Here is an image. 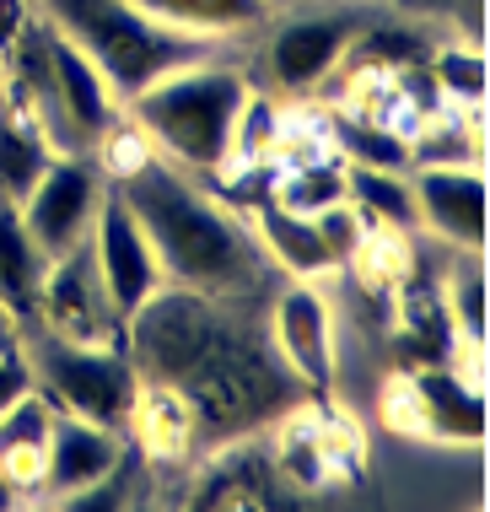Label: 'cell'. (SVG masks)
I'll return each mask as SVG.
<instances>
[{"label": "cell", "mask_w": 490, "mask_h": 512, "mask_svg": "<svg viewBox=\"0 0 490 512\" xmlns=\"http://www.w3.org/2000/svg\"><path fill=\"white\" fill-rule=\"evenodd\" d=\"M124 351L140 383L167 389L189 410L194 448L254 437L313 399L280 362L264 302L162 286L124 318Z\"/></svg>", "instance_id": "obj_1"}, {"label": "cell", "mask_w": 490, "mask_h": 512, "mask_svg": "<svg viewBox=\"0 0 490 512\" xmlns=\"http://www.w3.org/2000/svg\"><path fill=\"white\" fill-rule=\"evenodd\" d=\"M114 178L124 205L146 227L167 286H189L205 297H237V302H270L275 265L264 254L254 221H243L227 205H216L205 189H194L184 168H173L157 151L130 157Z\"/></svg>", "instance_id": "obj_2"}, {"label": "cell", "mask_w": 490, "mask_h": 512, "mask_svg": "<svg viewBox=\"0 0 490 512\" xmlns=\"http://www.w3.org/2000/svg\"><path fill=\"white\" fill-rule=\"evenodd\" d=\"M248 76L232 65H178L140 87L130 103V124L151 141L157 157H167L184 173H221L232 162V135L248 108Z\"/></svg>", "instance_id": "obj_3"}, {"label": "cell", "mask_w": 490, "mask_h": 512, "mask_svg": "<svg viewBox=\"0 0 490 512\" xmlns=\"http://www.w3.org/2000/svg\"><path fill=\"white\" fill-rule=\"evenodd\" d=\"M33 6L103 71L108 92L119 103H130L140 87H151L178 65L210 60V49H216V38L178 33V27L130 6V0H33Z\"/></svg>", "instance_id": "obj_4"}, {"label": "cell", "mask_w": 490, "mask_h": 512, "mask_svg": "<svg viewBox=\"0 0 490 512\" xmlns=\"http://www.w3.org/2000/svg\"><path fill=\"white\" fill-rule=\"evenodd\" d=\"M22 345H27V362H33V383L60 410L108 426V432L130 426L135 399H140V372L124 345L60 340L49 329H22Z\"/></svg>", "instance_id": "obj_5"}, {"label": "cell", "mask_w": 490, "mask_h": 512, "mask_svg": "<svg viewBox=\"0 0 490 512\" xmlns=\"http://www.w3.org/2000/svg\"><path fill=\"white\" fill-rule=\"evenodd\" d=\"M383 415L394 432H410V437L464 442V448L485 442V394L474 367L464 372L453 362H431V367L399 372L383 394Z\"/></svg>", "instance_id": "obj_6"}, {"label": "cell", "mask_w": 490, "mask_h": 512, "mask_svg": "<svg viewBox=\"0 0 490 512\" xmlns=\"http://www.w3.org/2000/svg\"><path fill=\"white\" fill-rule=\"evenodd\" d=\"M33 329H49L60 340H103L124 345V318L114 313V302L103 292L92 243L81 238L76 248H65L60 259H49L44 286H38V318Z\"/></svg>", "instance_id": "obj_7"}, {"label": "cell", "mask_w": 490, "mask_h": 512, "mask_svg": "<svg viewBox=\"0 0 490 512\" xmlns=\"http://www.w3.org/2000/svg\"><path fill=\"white\" fill-rule=\"evenodd\" d=\"M97 200H103V178L81 151H54V162L38 173V184L17 200L22 227L33 232V243L44 248L49 259H60L65 248H76L87 238Z\"/></svg>", "instance_id": "obj_8"}, {"label": "cell", "mask_w": 490, "mask_h": 512, "mask_svg": "<svg viewBox=\"0 0 490 512\" xmlns=\"http://www.w3.org/2000/svg\"><path fill=\"white\" fill-rule=\"evenodd\" d=\"M87 243H92V259H97V275H103V292L114 302L119 318H130L151 292H162L167 275L157 265V248H151L146 227L135 221V211L124 205L119 189H103L97 200V216L87 227Z\"/></svg>", "instance_id": "obj_9"}, {"label": "cell", "mask_w": 490, "mask_h": 512, "mask_svg": "<svg viewBox=\"0 0 490 512\" xmlns=\"http://www.w3.org/2000/svg\"><path fill=\"white\" fill-rule=\"evenodd\" d=\"M264 324H270L280 362L302 378V389L329 399V389H334V318H329V302L318 297V286L291 281L280 292H270Z\"/></svg>", "instance_id": "obj_10"}, {"label": "cell", "mask_w": 490, "mask_h": 512, "mask_svg": "<svg viewBox=\"0 0 490 512\" xmlns=\"http://www.w3.org/2000/svg\"><path fill=\"white\" fill-rule=\"evenodd\" d=\"M361 33V22L350 11H313V17H291L275 27L270 49H264V71L280 92H313L340 71L350 54V38Z\"/></svg>", "instance_id": "obj_11"}, {"label": "cell", "mask_w": 490, "mask_h": 512, "mask_svg": "<svg viewBox=\"0 0 490 512\" xmlns=\"http://www.w3.org/2000/svg\"><path fill=\"white\" fill-rule=\"evenodd\" d=\"M420 227L447 248L480 254L485 248V173L480 168H410Z\"/></svg>", "instance_id": "obj_12"}, {"label": "cell", "mask_w": 490, "mask_h": 512, "mask_svg": "<svg viewBox=\"0 0 490 512\" xmlns=\"http://www.w3.org/2000/svg\"><path fill=\"white\" fill-rule=\"evenodd\" d=\"M124 432H108L97 421H81L70 410H54V426H49V448H44V469H38V491H54L65 496L87 491L92 480H103L108 469L124 459Z\"/></svg>", "instance_id": "obj_13"}, {"label": "cell", "mask_w": 490, "mask_h": 512, "mask_svg": "<svg viewBox=\"0 0 490 512\" xmlns=\"http://www.w3.org/2000/svg\"><path fill=\"white\" fill-rule=\"evenodd\" d=\"M49 71H54V103H60L70 135H76L81 146H97L108 135V124L119 119V98L108 92L103 71H97L54 22H49Z\"/></svg>", "instance_id": "obj_14"}, {"label": "cell", "mask_w": 490, "mask_h": 512, "mask_svg": "<svg viewBox=\"0 0 490 512\" xmlns=\"http://www.w3.org/2000/svg\"><path fill=\"white\" fill-rule=\"evenodd\" d=\"M54 146L44 119H38V108L22 98L17 81H6L0 87V195L6 200H22L27 189L38 184V173L54 162Z\"/></svg>", "instance_id": "obj_15"}, {"label": "cell", "mask_w": 490, "mask_h": 512, "mask_svg": "<svg viewBox=\"0 0 490 512\" xmlns=\"http://www.w3.org/2000/svg\"><path fill=\"white\" fill-rule=\"evenodd\" d=\"M216 464L200 475V486H194L189 502L194 507H270L275 502V480L280 469L270 464V453L254 448V442H221Z\"/></svg>", "instance_id": "obj_16"}, {"label": "cell", "mask_w": 490, "mask_h": 512, "mask_svg": "<svg viewBox=\"0 0 490 512\" xmlns=\"http://www.w3.org/2000/svg\"><path fill=\"white\" fill-rule=\"evenodd\" d=\"M49 254L33 243V232L22 227L17 200L0 195V302L17 313L22 329H33L38 318V286H44Z\"/></svg>", "instance_id": "obj_17"}, {"label": "cell", "mask_w": 490, "mask_h": 512, "mask_svg": "<svg viewBox=\"0 0 490 512\" xmlns=\"http://www.w3.org/2000/svg\"><path fill=\"white\" fill-rule=\"evenodd\" d=\"M54 399L38 389L17 394L6 410H0V464L17 486H38V469H44V448H49V426H54Z\"/></svg>", "instance_id": "obj_18"}, {"label": "cell", "mask_w": 490, "mask_h": 512, "mask_svg": "<svg viewBox=\"0 0 490 512\" xmlns=\"http://www.w3.org/2000/svg\"><path fill=\"white\" fill-rule=\"evenodd\" d=\"M254 232H259L264 254H270V265L297 275V281L334 270V254H329V243H324V232H318L313 216H297V211H286V205L270 200V205H259Z\"/></svg>", "instance_id": "obj_19"}, {"label": "cell", "mask_w": 490, "mask_h": 512, "mask_svg": "<svg viewBox=\"0 0 490 512\" xmlns=\"http://www.w3.org/2000/svg\"><path fill=\"white\" fill-rule=\"evenodd\" d=\"M345 200L356 205L372 227L388 232H420L410 168H367V162H345Z\"/></svg>", "instance_id": "obj_20"}, {"label": "cell", "mask_w": 490, "mask_h": 512, "mask_svg": "<svg viewBox=\"0 0 490 512\" xmlns=\"http://www.w3.org/2000/svg\"><path fill=\"white\" fill-rule=\"evenodd\" d=\"M130 6L194 38H232L270 22V0H130Z\"/></svg>", "instance_id": "obj_21"}, {"label": "cell", "mask_w": 490, "mask_h": 512, "mask_svg": "<svg viewBox=\"0 0 490 512\" xmlns=\"http://www.w3.org/2000/svg\"><path fill=\"white\" fill-rule=\"evenodd\" d=\"M340 200H345V157L340 162L307 157L297 168L280 173V184H275V205H286V211H297V216H318Z\"/></svg>", "instance_id": "obj_22"}, {"label": "cell", "mask_w": 490, "mask_h": 512, "mask_svg": "<svg viewBox=\"0 0 490 512\" xmlns=\"http://www.w3.org/2000/svg\"><path fill=\"white\" fill-rule=\"evenodd\" d=\"M442 302H447V318H453V335L464 345V356H480L485 351V270H480V254H469L464 265L447 275Z\"/></svg>", "instance_id": "obj_23"}, {"label": "cell", "mask_w": 490, "mask_h": 512, "mask_svg": "<svg viewBox=\"0 0 490 512\" xmlns=\"http://www.w3.org/2000/svg\"><path fill=\"white\" fill-rule=\"evenodd\" d=\"M426 71H431V81H437L447 108H480V98H485V49H474V44L431 49Z\"/></svg>", "instance_id": "obj_24"}, {"label": "cell", "mask_w": 490, "mask_h": 512, "mask_svg": "<svg viewBox=\"0 0 490 512\" xmlns=\"http://www.w3.org/2000/svg\"><path fill=\"white\" fill-rule=\"evenodd\" d=\"M340 157L345 162H367V168H410V141L404 135H394L388 124H377V119H350L340 124Z\"/></svg>", "instance_id": "obj_25"}, {"label": "cell", "mask_w": 490, "mask_h": 512, "mask_svg": "<svg viewBox=\"0 0 490 512\" xmlns=\"http://www.w3.org/2000/svg\"><path fill=\"white\" fill-rule=\"evenodd\" d=\"M313 221H318V232H324V243H329L334 265H350V259L361 254V243H367V227H372V221L361 216V211H356V205H350V200L329 205V211H318Z\"/></svg>", "instance_id": "obj_26"}, {"label": "cell", "mask_w": 490, "mask_h": 512, "mask_svg": "<svg viewBox=\"0 0 490 512\" xmlns=\"http://www.w3.org/2000/svg\"><path fill=\"white\" fill-rule=\"evenodd\" d=\"M27 389H33V362H27V345L17 340V345L0 351V410H6L17 394H27Z\"/></svg>", "instance_id": "obj_27"}, {"label": "cell", "mask_w": 490, "mask_h": 512, "mask_svg": "<svg viewBox=\"0 0 490 512\" xmlns=\"http://www.w3.org/2000/svg\"><path fill=\"white\" fill-rule=\"evenodd\" d=\"M27 17H33V0H0V49L22 33Z\"/></svg>", "instance_id": "obj_28"}, {"label": "cell", "mask_w": 490, "mask_h": 512, "mask_svg": "<svg viewBox=\"0 0 490 512\" xmlns=\"http://www.w3.org/2000/svg\"><path fill=\"white\" fill-rule=\"evenodd\" d=\"M17 340H22V324H17V313L0 302V351H6V345H17Z\"/></svg>", "instance_id": "obj_29"}, {"label": "cell", "mask_w": 490, "mask_h": 512, "mask_svg": "<svg viewBox=\"0 0 490 512\" xmlns=\"http://www.w3.org/2000/svg\"><path fill=\"white\" fill-rule=\"evenodd\" d=\"M17 496H22V486L6 475V464H0V512H11V507H17Z\"/></svg>", "instance_id": "obj_30"}, {"label": "cell", "mask_w": 490, "mask_h": 512, "mask_svg": "<svg viewBox=\"0 0 490 512\" xmlns=\"http://www.w3.org/2000/svg\"><path fill=\"white\" fill-rule=\"evenodd\" d=\"M0 87H6V60H0Z\"/></svg>", "instance_id": "obj_31"}]
</instances>
